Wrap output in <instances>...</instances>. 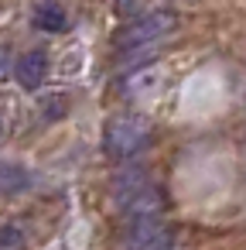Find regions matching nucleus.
<instances>
[{
	"instance_id": "7",
	"label": "nucleus",
	"mask_w": 246,
	"mask_h": 250,
	"mask_svg": "<svg viewBox=\"0 0 246 250\" xmlns=\"http://www.w3.org/2000/svg\"><path fill=\"white\" fill-rule=\"evenodd\" d=\"M28 243V233L21 223H4L0 226V250H24Z\"/></svg>"
},
{
	"instance_id": "9",
	"label": "nucleus",
	"mask_w": 246,
	"mask_h": 250,
	"mask_svg": "<svg viewBox=\"0 0 246 250\" xmlns=\"http://www.w3.org/2000/svg\"><path fill=\"white\" fill-rule=\"evenodd\" d=\"M41 110H45V117H48V120H55V117H62V113L69 110V103H65V96L58 93V96H48V100H41Z\"/></svg>"
},
{
	"instance_id": "2",
	"label": "nucleus",
	"mask_w": 246,
	"mask_h": 250,
	"mask_svg": "<svg viewBox=\"0 0 246 250\" xmlns=\"http://www.w3.org/2000/svg\"><path fill=\"white\" fill-rule=\"evenodd\" d=\"M174 28H178L174 11H147V14H140L137 21H127V28L116 35V48H120V52L147 48V45L168 38Z\"/></svg>"
},
{
	"instance_id": "1",
	"label": "nucleus",
	"mask_w": 246,
	"mask_h": 250,
	"mask_svg": "<svg viewBox=\"0 0 246 250\" xmlns=\"http://www.w3.org/2000/svg\"><path fill=\"white\" fill-rule=\"evenodd\" d=\"M151 137H154V130H151V124H147L144 117H137V113H120V117H113V120L106 124V130H103V151H106L113 161H130V158H137V154L151 144Z\"/></svg>"
},
{
	"instance_id": "6",
	"label": "nucleus",
	"mask_w": 246,
	"mask_h": 250,
	"mask_svg": "<svg viewBox=\"0 0 246 250\" xmlns=\"http://www.w3.org/2000/svg\"><path fill=\"white\" fill-rule=\"evenodd\" d=\"M31 188V171L24 165L4 161L0 165V195H21Z\"/></svg>"
},
{
	"instance_id": "5",
	"label": "nucleus",
	"mask_w": 246,
	"mask_h": 250,
	"mask_svg": "<svg viewBox=\"0 0 246 250\" xmlns=\"http://www.w3.org/2000/svg\"><path fill=\"white\" fill-rule=\"evenodd\" d=\"M31 24L38 31H48V35H62L69 31V14L58 0H41V4L31 11Z\"/></svg>"
},
{
	"instance_id": "3",
	"label": "nucleus",
	"mask_w": 246,
	"mask_h": 250,
	"mask_svg": "<svg viewBox=\"0 0 246 250\" xmlns=\"http://www.w3.org/2000/svg\"><path fill=\"white\" fill-rule=\"evenodd\" d=\"M174 229L164 223V216L154 219H133L123 229V250H171Z\"/></svg>"
},
{
	"instance_id": "10",
	"label": "nucleus",
	"mask_w": 246,
	"mask_h": 250,
	"mask_svg": "<svg viewBox=\"0 0 246 250\" xmlns=\"http://www.w3.org/2000/svg\"><path fill=\"white\" fill-rule=\"evenodd\" d=\"M11 72H14V59H11V52L4 45H0V79H7Z\"/></svg>"
},
{
	"instance_id": "11",
	"label": "nucleus",
	"mask_w": 246,
	"mask_h": 250,
	"mask_svg": "<svg viewBox=\"0 0 246 250\" xmlns=\"http://www.w3.org/2000/svg\"><path fill=\"white\" fill-rule=\"evenodd\" d=\"M0 137H4V113H0Z\"/></svg>"
},
{
	"instance_id": "8",
	"label": "nucleus",
	"mask_w": 246,
	"mask_h": 250,
	"mask_svg": "<svg viewBox=\"0 0 246 250\" xmlns=\"http://www.w3.org/2000/svg\"><path fill=\"white\" fill-rule=\"evenodd\" d=\"M113 7L123 21H137L144 14V0H113Z\"/></svg>"
},
{
	"instance_id": "4",
	"label": "nucleus",
	"mask_w": 246,
	"mask_h": 250,
	"mask_svg": "<svg viewBox=\"0 0 246 250\" xmlns=\"http://www.w3.org/2000/svg\"><path fill=\"white\" fill-rule=\"evenodd\" d=\"M45 79H48V55L41 48H31L14 62V83L21 89H38Z\"/></svg>"
}]
</instances>
